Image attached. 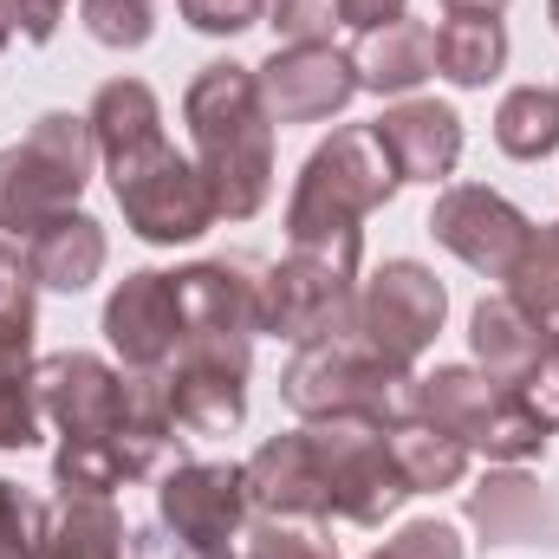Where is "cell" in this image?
<instances>
[{
	"label": "cell",
	"mask_w": 559,
	"mask_h": 559,
	"mask_svg": "<svg viewBox=\"0 0 559 559\" xmlns=\"http://www.w3.org/2000/svg\"><path fill=\"white\" fill-rule=\"evenodd\" d=\"M468 352H475V371H488L495 384H521L547 352V325L521 312L508 293H488L468 312Z\"/></svg>",
	"instance_id": "cell-24"
},
{
	"label": "cell",
	"mask_w": 559,
	"mask_h": 559,
	"mask_svg": "<svg viewBox=\"0 0 559 559\" xmlns=\"http://www.w3.org/2000/svg\"><path fill=\"white\" fill-rule=\"evenodd\" d=\"M182 332H235L261 338V274L248 261H189L176 267Z\"/></svg>",
	"instance_id": "cell-20"
},
{
	"label": "cell",
	"mask_w": 559,
	"mask_h": 559,
	"mask_svg": "<svg viewBox=\"0 0 559 559\" xmlns=\"http://www.w3.org/2000/svg\"><path fill=\"white\" fill-rule=\"evenodd\" d=\"M182 124H189L202 176L215 182L222 215L254 222L274 195V111L261 98L254 66L209 59L182 92Z\"/></svg>",
	"instance_id": "cell-1"
},
{
	"label": "cell",
	"mask_w": 559,
	"mask_h": 559,
	"mask_svg": "<svg viewBox=\"0 0 559 559\" xmlns=\"http://www.w3.org/2000/svg\"><path fill=\"white\" fill-rule=\"evenodd\" d=\"M111 195L124 209V228L150 241V248H182V241H202L215 222H222V202H215V182L202 176L195 156H182L176 143L150 150L143 163L111 176Z\"/></svg>",
	"instance_id": "cell-8"
},
{
	"label": "cell",
	"mask_w": 559,
	"mask_h": 559,
	"mask_svg": "<svg viewBox=\"0 0 559 559\" xmlns=\"http://www.w3.org/2000/svg\"><path fill=\"white\" fill-rule=\"evenodd\" d=\"M547 20H554V33H559V0H547Z\"/></svg>",
	"instance_id": "cell-42"
},
{
	"label": "cell",
	"mask_w": 559,
	"mask_h": 559,
	"mask_svg": "<svg viewBox=\"0 0 559 559\" xmlns=\"http://www.w3.org/2000/svg\"><path fill=\"white\" fill-rule=\"evenodd\" d=\"M442 13H508V0H442Z\"/></svg>",
	"instance_id": "cell-40"
},
{
	"label": "cell",
	"mask_w": 559,
	"mask_h": 559,
	"mask_svg": "<svg viewBox=\"0 0 559 559\" xmlns=\"http://www.w3.org/2000/svg\"><path fill=\"white\" fill-rule=\"evenodd\" d=\"M156 521L182 559H235V540L254 521L241 462H176L156 481Z\"/></svg>",
	"instance_id": "cell-11"
},
{
	"label": "cell",
	"mask_w": 559,
	"mask_h": 559,
	"mask_svg": "<svg viewBox=\"0 0 559 559\" xmlns=\"http://www.w3.org/2000/svg\"><path fill=\"white\" fill-rule=\"evenodd\" d=\"M371 138L384 143V156H391V169H397V182H449L455 176V163H462V118H455V105H442V98H391L384 111H378V124H371Z\"/></svg>",
	"instance_id": "cell-18"
},
{
	"label": "cell",
	"mask_w": 559,
	"mask_h": 559,
	"mask_svg": "<svg viewBox=\"0 0 559 559\" xmlns=\"http://www.w3.org/2000/svg\"><path fill=\"white\" fill-rule=\"evenodd\" d=\"M39 417L59 436H111L131 417V371H118L98 352H52L33 365Z\"/></svg>",
	"instance_id": "cell-13"
},
{
	"label": "cell",
	"mask_w": 559,
	"mask_h": 559,
	"mask_svg": "<svg viewBox=\"0 0 559 559\" xmlns=\"http://www.w3.org/2000/svg\"><path fill=\"white\" fill-rule=\"evenodd\" d=\"M92 169H98V143L85 111H39L26 138L0 150V228L26 241L39 222L79 209Z\"/></svg>",
	"instance_id": "cell-4"
},
{
	"label": "cell",
	"mask_w": 559,
	"mask_h": 559,
	"mask_svg": "<svg viewBox=\"0 0 559 559\" xmlns=\"http://www.w3.org/2000/svg\"><path fill=\"white\" fill-rule=\"evenodd\" d=\"M423 228H429L436 248H449L462 267L501 280L508 261L521 254V241H527L534 222H527L501 189H488V182H442V195L429 202V222H423Z\"/></svg>",
	"instance_id": "cell-12"
},
{
	"label": "cell",
	"mask_w": 559,
	"mask_h": 559,
	"mask_svg": "<svg viewBox=\"0 0 559 559\" xmlns=\"http://www.w3.org/2000/svg\"><path fill=\"white\" fill-rule=\"evenodd\" d=\"M248 378H254V338L235 332H182L176 358L163 365L169 417L182 436H228L248 423Z\"/></svg>",
	"instance_id": "cell-9"
},
{
	"label": "cell",
	"mask_w": 559,
	"mask_h": 559,
	"mask_svg": "<svg viewBox=\"0 0 559 559\" xmlns=\"http://www.w3.org/2000/svg\"><path fill=\"white\" fill-rule=\"evenodd\" d=\"M442 319H449V286L429 274L423 261H384V267H371V274L358 280V299H352V312H345L338 332H352L391 371L417 378L423 352L436 345Z\"/></svg>",
	"instance_id": "cell-7"
},
{
	"label": "cell",
	"mask_w": 559,
	"mask_h": 559,
	"mask_svg": "<svg viewBox=\"0 0 559 559\" xmlns=\"http://www.w3.org/2000/svg\"><path fill=\"white\" fill-rule=\"evenodd\" d=\"M261 98L274 111V124H325L358 98V66L345 46H274L261 66Z\"/></svg>",
	"instance_id": "cell-14"
},
{
	"label": "cell",
	"mask_w": 559,
	"mask_h": 559,
	"mask_svg": "<svg viewBox=\"0 0 559 559\" xmlns=\"http://www.w3.org/2000/svg\"><path fill=\"white\" fill-rule=\"evenodd\" d=\"M85 124H92V143H98L105 176L131 169L150 150L169 143L163 138V105H156V92H150L143 79H105V85L92 92V105H85Z\"/></svg>",
	"instance_id": "cell-21"
},
{
	"label": "cell",
	"mask_w": 559,
	"mask_h": 559,
	"mask_svg": "<svg viewBox=\"0 0 559 559\" xmlns=\"http://www.w3.org/2000/svg\"><path fill=\"white\" fill-rule=\"evenodd\" d=\"M554 228H559V222H554Z\"/></svg>",
	"instance_id": "cell-44"
},
{
	"label": "cell",
	"mask_w": 559,
	"mask_h": 559,
	"mask_svg": "<svg viewBox=\"0 0 559 559\" xmlns=\"http://www.w3.org/2000/svg\"><path fill=\"white\" fill-rule=\"evenodd\" d=\"M0 46H7V26H0Z\"/></svg>",
	"instance_id": "cell-43"
},
{
	"label": "cell",
	"mask_w": 559,
	"mask_h": 559,
	"mask_svg": "<svg viewBox=\"0 0 559 559\" xmlns=\"http://www.w3.org/2000/svg\"><path fill=\"white\" fill-rule=\"evenodd\" d=\"M436 72L455 92H481L508 72V26L495 13H449L436 26Z\"/></svg>",
	"instance_id": "cell-25"
},
{
	"label": "cell",
	"mask_w": 559,
	"mask_h": 559,
	"mask_svg": "<svg viewBox=\"0 0 559 559\" xmlns=\"http://www.w3.org/2000/svg\"><path fill=\"white\" fill-rule=\"evenodd\" d=\"M235 559H338V547L306 521H248Z\"/></svg>",
	"instance_id": "cell-32"
},
{
	"label": "cell",
	"mask_w": 559,
	"mask_h": 559,
	"mask_svg": "<svg viewBox=\"0 0 559 559\" xmlns=\"http://www.w3.org/2000/svg\"><path fill=\"white\" fill-rule=\"evenodd\" d=\"M39 391H33V378H7L0 384V449L13 455V449H33L39 442Z\"/></svg>",
	"instance_id": "cell-36"
},
{
	"label": "cell",
	"mask_w": 559,
	"mask_h": 559,
	"mask_svg": "<svg viewBox=\"0 0 559 559\" xmlns=\"http://www.w3.org/2000/svg\"><path fill=\"white\" fill-rule=\"evenodd\" d=\"M267 26L280 46H325L338 26V0H267Z\"/></svg>",
	"instance_id": "cell-34"
},
{
	"label": "cell",
	"mask_w": 559,
	"mask_h": 559,
	"mask_svg": "<svg viewBox=\"0 0 559 559\" xmlns=\"http://www.w3.org/2000/svg\"><path fill=\"white\" fill-rule=\"evenodd\" d=\"M46 521H52V508L0 475V559H39Z\"/></svg>",
	"instance_id": "cell-31"
},
{
	"label": "cell",
	"mask_w": 559,
	"mask_h": 559,
	"mask_svg": "<svg viewBox=\"0 0 559 559\" xmlns=\"http://www.w3.org/2000/svg\"><path fill=\"white\" fill-rule=\"evenodd\" d=\"M554 92H559V85H554Z\"/></svg>",
	"instance_id": "cell-45"
},
{
	"label": "cell",
	"mask_w": 559,
	"mask_h": 559,
	"mask_svg": "<svg viewBox=\"0 0 559 559\" xmlns=\"http://www.w3.org/2000/svg\"><path fill=\"white\" fill-rule=\"evenodd\" d=\"M404 391L411 378L391 371L378 352H365L352 332H325L312 345H293L286 371H280V397L299 423L325 417H404Z\"/></svg>",
	"instance_id": "cell-5"
},
{
	"label": "cell",
	"mask_w": 559,
	"mask_h": 559,
	"mask_svg": "<svg viewBox=\"0 0 559 559\" xmlns=\"http://www.w3.org/2000/svg\"><path fill=\"white\" fill-rule=\"evenodd\" d=\"M501 293H508L521 312H534L540 325H554L559 319V228H527L521 254H514L508 274H501Z\"/></svg>",
	"instance_id": "cell-28"
},
{
	"label": "cell",
	"mask_w": 559,
	"mask_h": 559,
	"mask_svg": "<svg viewBox=\"0 0 559 559\" xmlns=\"http://www.w3.org/2000/svg\"><path fill=\"white\" fill-rule=\"evenodd\" d=\"M495 150L514 163H540L559 150V92L554 85H514L495 105Z\"/></svg>",
	"instance_id": "cell-27"
},
{
	"label": "cell",
	"mask_w": 559,
	"mask_h": 559,
	"mask_svg": "<svg viewBox=\"0 0 559 559\" xmlns=\"http://www.w3.org/2000/svg\"><path fill=\"white\" fill-rule=\"evenodd\" d=\"M384 429H391V455H397L411 495H442V488H455V481L468 475V442H455L449 429L411 417V411L391 417Z\"/></svg>",
	"instance_id": "cell-26"
},
{
	"label": "cell",
	"mask_w": 559,
	"mask_h": 559,
	"mask_svg": "<svg viewBox=\"0 0 559 559\" xmlns=\"http://www.w3.org/2000/svg\"><path fill=\"white\" fill-rule=\"evenodd\" d=\"M66 7H72V0H0V26L20 33L26 46H46V39L59 33Z\"/></svg>",
	"instance_id": "cell-38"
},
{
	"label": "cell",
	"mask_w": 559,
	"mask_h": 559,
	"mask_svg": "<svg viewBox=\"0 0 559 559\" xmlns=\"http://www.w3.org/2000/svg\"><path fill=\"white\" fill-rule=\"evenodd\" d=\"M176 13L209 39H235V33L267 20V0H176Z\"/></svg>",
	"instance_id": "cell-35"
},
{
	"label": "cell",
	"mask_w": 559,
	"mask_h": 559,
	"mask_svg": "<svg viewBox=\"0 0 559 559\" xmlns=\"http://www.w3.org/2000/svg\"><path fill=\"white\" fill-rule=\"evenodd\" d=\"M352 66H358V92H378L384 105L417 98L423 79H436V26L404 13V20H391L378 33H358Z\"/></svg>",
	"instance_id": "cell-22"
},
{
	"label": "cell",
	"mask_w": 559,
	"mask_h": 559,
	"mask_svg": "<svg viewBox=\"0 0 559 559\" xmlns=\"http://www.w3.org/2000/svg\"><path fill=\"white\" fill-rule=\"evenodd\" d=\"M404 13H411V0H338V26H352V33H378Z\"/></svg>",
	"instance_id": "cell-39"
},
{
	"label": "cell",
	"mask_w": 559,
	"mask_h": 559,
	"mask_svg": "<svg viewBox=\"0 0 559 559\" xmlns=\"http://www.w3.org/2000/svg\"><path fill=\"white\" fill-rule=\"evenodd\" d=\"M397 169L384 156V143L371 138V124H338L325 143H312V156L293 176L286 195V241H338V235H365L358 222L397 202Z\"/></svg>",
	"instance_id": "cell-2"
},
{
	"label": "cell",
	"mask_w": 559,
	"mask_h": 559,
	"mask_svg": "<svg viewBox=\"0 0 559 559\" xmlns=\"http://www.w3.org/2000/svg\"><path fill=\"white\" fill-rule=\"evenodd\" d=\"M0 235H7V228H0ZM20 274V254H13V248H7V241H0V286H7V280Z\"/></svg>",
	"instance_id": "cell-41"
},
{
	"label": "cell",
	"mask_w": 559,
	"mask_h": 559,
	"mask_svg": "<svg viewBox=\"0 0 559 559\" xmlns=\"http://www.w3.org/2000/svg\"><path fill=\"white\" fill-rule=\"evenodd\" d=\"M105 345L118 352L124 371H163L182 345V306H176V274L138 267L111 286L105 319H98Z\"/></svg>",
	"instance_id": "cell-15"
},
{
	"label": "cell",
	"mask_w": 559,
	"mask_h": 559,
	"mask_svg": "<svg viewBox=\"0 0 559 559\" xmlns=\"http://www.w3.org/2000/svg\"><path fill=\"white\" fill-rule=\"evenodd\" d=\"M514 391H521V404L547 423V429H559V319L547 325V352H540V365H534Z\"/></svg>",
	"instance_id": "cell-37"
},
{
	"label": "cell",
	"mask_w": 559,
	"mask_h": 559,
	"mask_svg": "<svg viewBox=\"0 0 559 559\" xmlns=\"http://www.w3.org/2000/svg\"><path fill=\"white\" fill-rule=\"evenodd\" d=\"M13 254H20V280L33 293H85L92 280L105 274L111 241H105V222L98 215L66 209V215L39 222L26 241H13Z\"/></svg>",
	"instance_id": "cell-19"
},
{
	"label": "cell",
	"mask_w": 559,
	"mask_h": 559,
	"mask_svg": "<svg viewBox=\"0 0 559 559\" xmlns=\"http://www.w3.org/2000/svg\"><path fill=\"white\" fill-rule=\"evenodd\" d=\"M33 332H39V293L13 274L0 286V384L7 378H33Z\"/></svg>",
	"instance_id": "cell-29"
},
{
	"label": "cell",
	"mask_w": 559,
	"mask_h": 559,
	"mask_svg": "<svg viewBox=\"0 0 559 559\" xmlns=\"http://www.w3.org/2000/svg\"><path fill=\"white\" fill-rule=\"evenodd\" d=\"M358 261H365V235L293 241L286 261L261 274V332L286 345H312L338 332L358 299Z\"/></svg>",
	"instance_id": "cell-6"
},
{
	"label": "cell",
	"mask_w": 559,
	"mask_h": 559,
	"mask_svg": "<svg viewBox=\"0 0 559 559\" xmlns=\"http://www.w3.org/2000/svg\"><path fill=\"white\" fill-rule=\"evenodd\" d=\"M39 559H143V547L111 495H59Z\"/></svg>",
	"instance_id": "cell-23"
},
{
	"label": "cell",
	"mask_w": 559,
	"mask_h": 559,
	"mask_svg": "<svg viewBox=\"0 0 559 559\" xmlns=\"http://www.w3.org/2000/svg\"><path fill=\"white\" fill-rule=\"evenodd\" d=\"M404 411L436 423V429H449L455 442H468V455H488V462H534L554 442V429L521 404L514 384H495L475 365L417 371L411 391H404Z\"/></svg>",
	"instance_id": "cell-3"
},
{
	"label": "cell",
	"mask_w": 559,
	"mask_h": 559,
	"mask_svg": "<svg viewBox=\"0 0 559 559\" xmlns=\"http://www.w3.org/2000/svg\"><path fill=\"white\" fill-rule=\"evenodd\" d=\"M248 501L261 521H306V527H325L332 521V488H325V462L312 449V429H280L267 436L248 462Z\"/></svg>",
	"instance_id": "cell-16"
},
{
	"label": "cell",
	"mask_w": 559,
	"mask_h": 559,
	"mask_svg": "<svg viewBox=\"0 0 559 559\" xmlns=\"http://www.w3.org/2000/svg\"><path fill=\"white\" fill-rule=\"evenodd\" d=\"M365 559H468V547H462L455 521L429 514V521H404L384 547H371Z\"/></svg>",
	"instance_id": "cell-33"
},
{
	"label": "cell",
	"mask_w": 559,
	"mask_h": 559,
	"mask_svg": "<svg viewBox=\"0 0 559 559\" xmlns=\"http://www.w3.org/2000/svg\"><path fill=\"white\" fill-rule=\"evenodd\" d=\"M312 429V449L325 462V488H332V514L352 521V527H384L404 501H411V481L391 455V429L378 417H325L306 423Z\"/></svg>",
	"instance_id": "cell-10"
},
{
	"label": "cell",
	"mask_w": 559,
	"mask_h": 559,
	"mask_svg": "<svg viewBox=\"0 0 559 559\" xmlns=\"http://www.w3.org/2000/svg\"><path fill=\"white\" fill-rule=\"evenodd\" d=\"M79 20L111 52H138V46H150V33H156V7L150 0H79Z\"/></svg>",
	"instance_id": "cell-30"
},
{
	"label": "cell",
	"mask_w": 559,
	"mask_h": 559,
	"mask_svg": "<svg viewBox=\"0 0 559 559\" xmlns=\"http://www.w3.org/2000/svg\"><path fill=\"white\" fill-rule=\"evenodd\" d=\"M462 514L481 534V547H554L559 554V488L527 475L521 462H495L468 488Z\"/></svg>",
	"instance_id": "cell-17"
}]
</instances>
